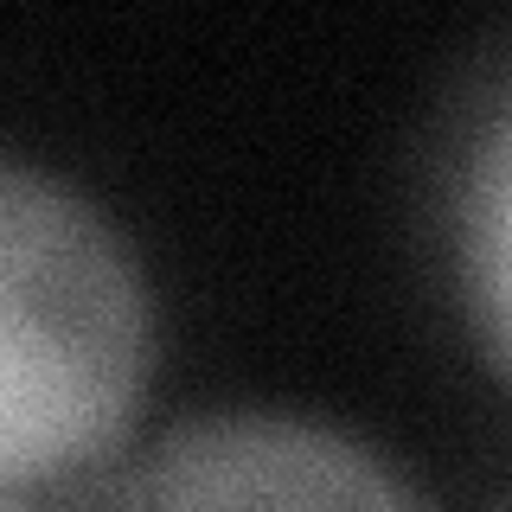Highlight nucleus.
<instances>
[{"instance_id": "f257e3e1", "label": "nucleus", "mask_w": 512, "mask_h": 512, "mask_svg": "<svg viewBox=\"0 0 512 512\" xmlns=\"http://www.w3.org/2000/svg\"><path fill=\"white\" fill-rule=\"evenodd\" d=\"M148 365L135 269L77 192L0 173V480L84 468L122 436Z\"/></svg>"}, {"instance_id": "f03ea898", "label": "nucleus", "mask_w": 512, "mask_h": 512, "mask_svg": "<svg viewBox=\"0 0 512 512\" xmlns=\"http://www.w3.org/2000/svg\"><path fill=\"white\" fill-rule=\"evenodd\" d=\"M135 512H423L384 461L295 416H192L167 429Z\"/></svg>"}, {"instance_id": "7ed1b4c3", "label": "nucleus", "mask_w": 512, "mask_h": 512, "mask_svg": "<svg viewBox=\"0 0 512 512\" xmlns=\"http://www.w3.org/2000/svg\"><path fill=\"white\" fill-rule=\"evenodd\" d=\"M461 276L480 340L512 372V109L487 128L461 186Z\"/></svg>"}]
</instances>
